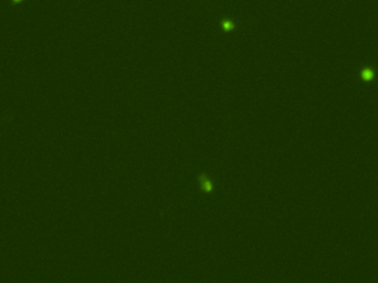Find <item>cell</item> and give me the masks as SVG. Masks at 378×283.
Here are the masks:
<instances>
[{"label": "cell", "mask_w": 378, "mask_h": 283, "mask_svg": "<svg viewBox=\"0 0 378 283\" xmlns=\"http://www.w3.org/2000/svg\"><path fill=\"white\" fill-rule=\"evenodd\" d=\"M15 1H19V0H15Z\"/></svg>", "instance_id": "2"}, {"label": "cell", "mask_w": 378, "mask_h": 283, "mask_svg": "<svg viewBox=\"0 0 378 283\" xmlns=\"http://www.w3.org/2000/svg\"><path fill=\"white\" fill-rule=\"evenodd\" d=\"M223 26H225L226 29H230V28H231V24H230V23H228V22H225V23H223Z\"/></svg>", "instance_id": "1"}]
</instances>
